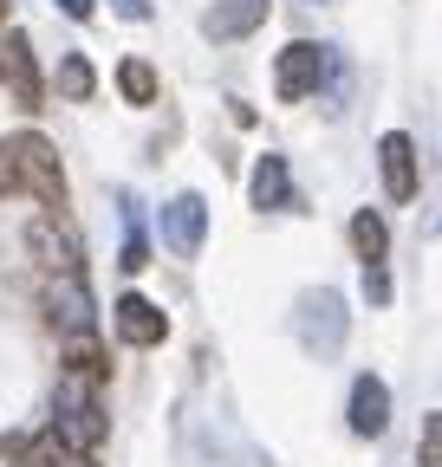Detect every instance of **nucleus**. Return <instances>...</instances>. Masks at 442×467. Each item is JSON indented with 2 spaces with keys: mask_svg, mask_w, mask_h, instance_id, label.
I'll use <instances>...</instances> for the list:
<instances>
[{
  "mask_svg": "<svg viewBox=\"0 0 442 467\" xmlns=\"http://www.w3.org/2000/svg\"><path fill=\"white\" fill-rule=\"evenodd\" d=\"M377 169H384V195H391V202L416 195V143L404 130H384L377 137Z\"/></svg>",
  "mask_w": 442,
  "mask_h": 467,
  "instance_id": "nucleus-9",
  "label": "nucleus"
},
{
  "mask_svg": "<svg viewBox=\"0 0 442 467\" xmlns=\"http://www.w3.org/2000/svg\"><path fill=\"white\" fill-rule=\"evenodd\" d=\"M416 467H442V409L423 416V435H416Z\"/></svg>",
  "mask_w": 442,
  "mask_h": 467,
  "instance_id": "nucleus-18",
  "label": "nucleus"
},
{
  "mask_svg": "<svg viewBox=\"0 0 442 467\" xmlns=\"http://www.w3.org/2000/svg\"><path fill=\"white\" fill-rule=\"evenodd\" d=\"M104 435H110V422H104V396H98V383L79 377V370H66L59 389H52V441H59L66 454H91Z\"/></svg>",
  "mask_w": 442,
  "mask_h": 467,
  "instance_id": "nucleus-2",
  "label": "nucleus"
},
{
  "mask_svg": "<svg viewBox=\"0 0 442 467\" xmlns=\"http://www.w3.org/2000/svg\"><path fill=\"white\" fill-rule=\"evenodd\" d=\"M247 202L260 208V214H273V208H300V195H293V175H287V156H260L254 162V175H247Z\"/></svg>",
  "mask_w": 442,
  "mask_h": 467,
  "instance_id": "nucleus-10",
  "label": "nucleus"
},
{
  "mask_svg": "<svg viewBox=\"0 0 442 467\" xmlns=\"http://www.w3.org/2000/svg\"><path fill=\"white\" fill-rule=\"evenodd\" d=\"M118 266L124 273H143L150 266V234H143V214H137L131 195H124V247H118Z\"/></svg>",
  "mask_w": 442,
  "mask_h": 467,
  "instance_id": "nucleus-16",
  "label": "nucleus"
},
{
  "mask_svg": "<svg viewBox=\"0 0 442 467\" xmlns=\"http://www.w3.org/2000/svg\"><path fill=\"white\" fill-rule=\"evenodd\" d=\"M91 91H98L91 58H85V52H66V58H59V98H66V104H91Z\"/></svg>",
  "mask_w": 442,
  "mask_h": 467,
  "instance_id": "nucleus-15",
  "label": "nucleus"
},
{
  "mask_svg": "<svg viewBox=\"0 0 442 467\" xmlns=\"http://www.w3.org/2000/svg\"><path fill=\"white\" fill-rule=\"evenodd\" d=\"M110 7H118V20H150V14H156L150 0H110Z\"/></svg>",
  "mask_w": 442,
  "mask_h": 467,
  "instance_id": "nucleus-22",
  "label": "nucleus"
},
{
  "mask_svg": "<svg viewBox=\"0 0 442 467\" xmlns=\"http://www.w3.org/2000/svg\"><path fill=\"white\" fill-rule=\"evenodd\" d=\"M352 247H358V260H364V266L391 254V227H384V214H377V208H358V214H352Z\"/></svg>",
  "mask_w": 442,
  "mask_h": 467,
  "instance_id": "nucleus-14",
  "label": "nucleus"
},
{
  "mask_svg": "<svg viewBox=\"0 0 442 467\" xmlns=\"http://www.w3.org/2000/svg\"><path fill=\"white\" fill-rule=\"evenodd\" d=\"M325 66H332V46L293 39L280 58H273V98H280V104H300V98H312V91H319V78H325Z\"/></svg>",
  "mask_w": 442,
  "mask_h": 467,
  "instance_id": "nucleus-4",
  "label": "nucleus"
},
{
  "mask_svg": "<svg viewBox=\"0 0 442 467\" xmlns=\"http://www.w3.org/2000/svg\"><path fill=\"white\" fill-rule=\"evenodd\" d=\"M59 14H66V20H91V14H98V0H59Z\"/></svg>",
  "mask_w": 442,
  "mask_h": 467,
  "instance_id": "nucleus-23",
  "label": "nucleus"
},
{
  "mask_svg": "<svg viewBox=\"0 0 442 467\" xmlns=\"http://www.w3.org/2000/svg\"><path fill=\"white\" fill-rule=\"evenodd\" d=\"M46 325L59 331V337H91L98 312H91L85 273H52V279H46Z\"/></svg>",
  "mask_w": 442,
  "mask_h": 467,
  "instance_id": "nucleus-3",
  "label": "nucleus"
},
{
  "mask_svg": "<svg viewBox=\"0 0 442 467\" xmlns=\"http://www.w3.org/2000/svg\"><path fill=\"white\" fill-rule=\"evenodd\" d=\"M306 344L319 350V358H332V350L345 344V299L339 292H312L306 299Z\"/></svg>",
  "mask_w": 442,
  "mask_h": 467,
  "instance_id": "nucleus-12",
  "label": "nucleus"
},
{
  "mask_svg": "<svg viewBox=\"0 0 442 467\" xmlns=\"http://www.w3.org/2000/svg\"><path fill=\"white\" fill-rule=\"evenodd\" d=\"M7 467H52V448L46 441L39 448L33 441H7Z\"/></svg>",
  "mask_w": 442,
  "mask_h": 467,
  "instance_id": "nucleus-19",
  "label": "nucleus"
},
{
  "mask_svg": "<svg viewBox=\"0 0 442 467\" xmlns=\"http://www.w3.org/2000/svg\"><path fill=\"white\" fill-rule=\"evenodd\" d=\"M0 85L14 91V104H26V110H39V66H33V39L26 33H0Z\"/></svg>",
  "mask_w": 442,
  "mask_h": 467,
  "instance_id": "nucleus-8",
  "label": "nucleus"
},
{
  "mask_svg": "<svg viewBox=\"0 0 442 467\" xmlns=\"http://www.w3.org/2000/svg\"><path fill=\"white\" fill-rule=\"evenodd\" d=\"M39 195L46 214L66 208V169H59V150H52L39 130H14L0 143V195Z\"/></svg>",
  "mask_w": 442,
  "mask_h": 467,
  "instance_id": "nucleus-1",
  "label": "nucleus"
},
{
  "mask_svg": "<svg viewBox=\"0 0 442 467\" xmlns=\"http://www.w3.org/2000/svg\"><path fill=\"white\" fill-rule=\"evenodd\" d=\"M384 429H391V383H384V377H358L352 383V435H384Z\"/></svg>",
  "mask_w": 442,
  "mask_h": 467,
  "instance_id": "nucleus-11",
  "label": "nucleus"
},
{
  "mask_svg": "<svg viewBox=\"0 0 442 467\" xmlns=\"http://www.w3.org/2000/svg\"><path fill=\"white\" fill-rule=\"evenodd\" d=\"M26 254H33L46 273H85V247H79V234H72L59 214H33V221H26Z\"/></svg>",
  "mask_w": 442,
  "mask_h": 467,
  "instance_id": "nucleus-5",
  "label": "nucleus"
},
{
  "mask_svg": "<svg viewBox=\"0 0 442 467\" xmlns=\"http://www.w3.org/2000/svg\"><path fill=\"white\" fill-rule=\"evenodd\" d=\"M202 241H208V202L195 189L176 195V202H163V247H170L176 260H195Z\"/></svg>",
  "mask_w": 442,
  "mask_h": 467,
  "instance_id": "nucleus-7",
  "label": "nucleus"
},
{
  "mask_svg": "<svg viewBox=\"0 0 442 467\" xmlns=\"http://www.w3.org/2000/svg\"><path fill=\"white\" fill-rule=\"evenodd\" d=\"M46 448H52V467H98L91 454H66V448H59V441H52V435H46Z\"/></svg>",
  "mask_w": 442,
  "mask_h": 467,
  "instance_id": "nucleus-21",
  "label": "nucleus"
},
{
  "mask_svg": "<svg viewBox=\"0 0 442 467\" xmlns=\"http://www.w3.org/2000/svg\"><path fill=\"white\" fill-rule=\"evenodd\" d=\"M260 20H267V0H215V7L202 14V33L215 46H228V39H247Z\"/></svg>",
  "mask_w": 442,
  "mask_h": 467,
  "instance_id": "nucleus-13",
  "label": "nucleus"
},
{
  "mask_svg": "<svg viewBox=\"0 0 442 467\" xmlns=\"http://www.w3.org/2000/svg\"><path fill=\"white\" fill-rule=\"evenodd\" d=\"M118 91H124V104H156V66H150V58H124V66H118Z\"/></svg>",
  "mask_w": 442,
  "mask_h": 467,
  "instance_id": "nucleus-17",
  "label": "nucleus"
},
{
  "mask_svg": "<svg viewBox=\"0 0 442 467\" xmlns=\"http://www.w3.org/2000/svg\"><path fill=\"white\" fill-rule=\"evenodd\" d=\"M110 331H118V344H131V350H156L163 337H170V318H163L156 299H143V292H124V299L110 306Z\"/></svg>",
  "mask_w": 442,
  "mask_h": 467,
  "instance_id": "nucleus-6",
  "label": "nucleus"
},
{
  "mask_svg": "<svg viewBox=\"0 0 442 467\" xmlns=\"http://www.w3.org/2000/svg\"><path fill=\"white\" fill-rule=\"evenodd\" d=\"M364 299H371V306H391V273H384V260L364 266Z\"/></svg>",
  "mask_w": 442,
  "mask_h": 467,
  "instance_id": "nucleus-20",
  "label": "nucleus"
},
{
  "mask_svg": "<svg viewBox=\"0 0 442 467\" xmlns=\"http://www.w3.org/2000/svg\"><path fill=\"white\" fill-rule=\"evenodd\" d=\"M0 20H7V0H0Z\"/></svg>",
  "mask_w": 442,
  "mask_h": 467,
  "instance_id": "nucleus-24",
  "label": "nucleus"
}]
</instances>
